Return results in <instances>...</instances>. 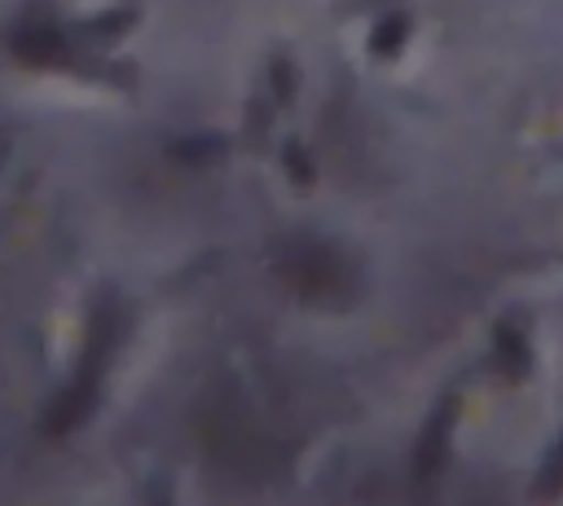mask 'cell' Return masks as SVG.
<instances>
[{"label": "cell", "instance_id": "cell-1", "mask_svg": "<svg viewBox=\"0 0 563 506\" xmlns=\"http://www.w3.org/2000/svg\"><path fill=\"white\" fill-rule=\"evenodd\" d=\"M277 273L290 282V290L317 299V295H339L347 286V268L339 260V251L317 246V242H299L295 255H286L277 264Z\"/></svg>", "mask_w": 563, "mask_h": 506}]
</instances>
